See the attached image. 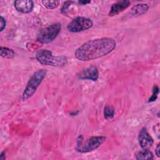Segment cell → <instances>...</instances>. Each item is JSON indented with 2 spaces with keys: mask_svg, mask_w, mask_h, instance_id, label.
Here are the masks:
<instances>
[{
  "mask_svg": "<svg viewBox=\"0 0 160 160\" xmlns=\"http://www.w3.org/2000/svg\"><path fill=\"white\" fill-rule=\"evenodd\" d=\"M36 59L41 64L54 67H62L67 64L68 59L65 56H54L47 49H41L36 52Z\"/></svg>",
  "mask_w": 160,
  "mask_h": 160,
  "instance_id": "obj_2",
  "label": "cell"
},
{
  "mask_svg": "<svg viewBox=\"0 0 160 160\" xmlns=\"http://www.w3.org/2000/svg\"><path fill=\"white\" fill-rule=\"evenodd\" d=\"M43 6L49 9H53L58 8L59 5V1H42Z\"/></svg>",
  "mask_w": 160,
  "mask_h": 160,
  "instance_id": "obj_15",
  "label": "cell"
},
{
  "mask_svg": "<svg viewBox=\"0 0 160 160\" xmlns=\"http://www.w3.org/2000/svg\"><path fill=\"white\" fill-rule=\"evenodd\" d=\"M116 46V41L112 38L94 39L78 48L75 50L74 56L81 61H88L106 56L115 49Z\"/></svg>",
  "mask_w": 160,
  "mask_h": 160,
  "instance_id": "obj_1",
  "label": "cell"
},
{
  "mask_svg": "<svg viewBox=\"0 0 160 160\" xmlns=\"http://www.w3.org/2000/svg\"><path fill=\"white\" fill-rule=\"evenodd\" d=\"M78 113H79V111H76V112H75V111L71 112L70 113V114H71V116H76V115H77Z\"/></svg>",
  "mask_w": 160,
  "mask_h": 160,
  "instance_id": "obj_22",
  "label": "cell"
},
{
  "mask_svg": "<svg viewBox=\"0 0 160 160\" xmlns=\"http://www.w3.org/2000/svg\"><path fill=\"white\" fill-rule=\"evenodd\" d=\"M106 140V137L104 136H91L84 141L77 144L75 150L81 153L89 152L98 149Z\"/></svg>",
  "mask_w": 160,
  "mask_h": 160,
  "instance_id": "obj_5",
  "label": "cell"
},
{
  "mask_svg": "<svg viewBox=\"0 0 160 160\" xmlns=\"http://www.w3.org/2000/svg\"><path fill=\"white\" fill-rule=\"evenodd\" d=\"M158 93H159V88L157 85H154L152 88V94L148 99V102H152L155 101L158 98Z\"/></svg>",
  "mask_w": 160,
  "mask_h": 160,
  "instance_id": "obj_16",
  "label": "cell"
},
{
  "mask_svg": "<svg viewBox=\"0 0 160 160\" xmlns=\"http://www.w3.org/2000/svg\"><path fill=\"white\" fill-rule=\"evenodd\" d=\"M160 147H159V144H158L156 149H155V153H156V155L158 156V157H159L160 156Z\"/></svg>",
  "mask_w": 160,
  "mask_h": 160,
  "instance_id": "obj_19",
  "label": "cell"
},
{
  "mask_svg": "<svg viewBox=\"0 0 160 160\" xmlns=\"http://www.w3.org/2000/svg\"><path fill=\"white\" fill-rule=\"evenodd\" d=\"M78 77L79 79L82 80L89 79L96 81L99 78L98 69L96 66L92 65L81 71L78 74Z\"/></svg>",
  "mask_w": 160,
  "mask_h": 160,
  "instance_id": "obj_7",
  "label": "cell"
},
{
  "mask_svg": "<svg viewBox=\"0 0 160 160\" xmlns=\"http://www.w3.org/2000/svg\"><path fill=\"white\" fill-rule=\"evenodd\" d=\"M93 26V22L88 18L78 16L73 19L68 25L67 29L71 32H80L89 28Z\"/></svg>",
  "mask_w": 160,
  "mask_h": 160,
  "instance_id": "obj_6",
  "label": "cell"
},
{
  "mask_svg": "<svg viewBox=\"0 0 160 160\" xmlns=\"http://www.w3.org/2000/svg\"><path fill=\"white\" fill-rule=\"evenodd\" d=\"M14 6L18 12L27 14L32 11L34 2L31 0H18L14 1Z\"/></svg>",
  "mask_w": 160,
  "mask_h": 160,
  "instance_id": "obj_9",
  "label": "cell"
},
{
  "mask_svg": "<svg viewBox=\"0 0 160 160\" xmlns=\"http://www.w3.org/2000/svg\"><path fill=\"white\" fill-rule=\"evenodd\" d=\"M74 2V1H66L64 4H63V5H62V8H61V12L62 13H63V14H65L66 12H67V11H68V8L70 7V6L72 4H73Z\"/></svg>",
  "mask_w": 160,
  "mask_h": 160,
  "instance_id": "obj_17",
  "label": "cell"
},
{
  "mask_svg": "<svg viewBox=\"0 0 160 160\" xmlns=\"http://www.w3.org/2000/svg\"><path fill=\"white\" fill-rule=\"evenodd\" d=\"M138 141L140 146L142 149H149L152 146L154 142L152 138L150 136L145 127L140 130L138 136Z\"/></svg>",
  "mask_w": 160,
  "mask_h": 160,
  "instance_id": "obj_8",
  "label": "cell"
},
{
  "mask_svg": "<svg viewBox=\"0 0 160 160\" xmlns=\"http://www.w3.org/2000/svg\"><path fill=\"white\" fill-rule=\"evenodd\" d=\"M0 55L1 57L7 59H12L15 56L14 51L10 48L1 46L0 47Z\"/></svg>",
  "mask_w": 160,
  "mask_h": 160,
  "instance_id": "obj_13",
  "label": "cell"
},
{
  "mask_svg": "<svg viewBox=\"0 0 160 160\" xmlns=\"http://www.w3.org/2000/svg\"><path fill=\"white\" fill-rule=\"evenodd\" d=\"M6 153L4 151H2L1 153V155H0V159L1 160H4L6 159Z\"/></svg>",
  "mask_w": 160,
  "mask_h": 160,
  "instance_id": "obj_21",
  "label": "cell"
},
{
  "mask_svg": "<svg viewBox=\"0 0 160 160\" xmlns=\"http://www.w3.org/2000/svg\"><path fill=\"white\" fill-rule=\"evenodd\" d=\"M61 30V24L54 23L42 29L37 36V41L41 44H49L52 42Z\"/></svg>",
  "mask_w": 160,
  "mask_h": 160,
  "instance_id": "obj_4",
  "label": "cell"
},
{
  "mask_svg": "<svg viewBox=\"0 0 160 160\" xmlns=\"http://www.w3.org/2000/svg\"><path fill=\"white\" fill-rule=\"evenodd\" d=\"M131 2L129 1L122 0L118 1L112 4L109 12L108 13L109 16H114L118 15L120 12L126 9L130 6Z\"/></svg>",
  "mask_w": 160,
  "mask_h": 160,
  "instance_id": "obj_10",
  "label": "cell"
},
{
  "mask_svg": "<svg viewBox=\"0 0 160 160\" xmlns=\"http://www.w3.org/2000/svg\"><path fill=\"white\" fill-rule=\"evenodd\" d=\"M6 21L4 19V18L3 16H1V28H0V31L2 32L4 28H6Z\"/></svg>",
  "mask_w": 160,
  "mask_h": 160,
  "instance_id": "obj_18",
  "label": "cell"
},
{
  "mask_svg": "<svg viewBox=\"0 0 160 160\" xmlns=\"http://www.w3.org/2000/svg\"><path fill=\"white\" fill-rule=\"evenodd\" d=\"M47 71L44 69H40L37 70L32 75L29 79L26 86L22 92L21 99L25 101L31 98L36 91L38 88L40 86L42 81L46 77Z\"/></svg>",
  "mask_w": 160,
  "mask_h": 160,
  "instance_id": "obj_3",
  "label": "cell"
},
{
  "mask_svg": "<svg viewBox=\"0 0 160 160\" xmlns=\"http://www.w3.org/2000/svg\"><path fill=\"white\" fill-rule=\"evenodd\" d=\"M149 6L148 4H138L131 9L129 14L132 16H139L144 14L149 9Z\"/></svg>",
  "mask_w": 160,
  "mask_h": 160,
  "instance_id": "obj_11",
  "label": "cell"
},
{
  "mask_svg": "<svg viewBox=\"0 0 160 160\" xmlns=\"http://www.w3.org/2000/svg\"><path fill=\"white\" fill-rule=\"evenodd\" d=\"M114 108L110 105H107L104 108V116L106 119H112L114 116Z\"/></svg>",
  "mask_w": 160,
  "mask_h": 160,
  "instance_id": "obj_14",
  "label": "cell"
},
{
  "mask_svg": "<svg viewBox=\"0 0 160 160\" xmlns=\"http://www.w3.org/2000/svg\"><path fill=\"white\" fill-rule=\"evenodd\" d=\"M78 3L81 5H86L87 4L91 3V1H79Z\"/></svg>",
  "mask_w": 160,
  "mask_h": 160,
  "instance_id": "obj_20",
  "label": "cell"
},
{
  "mask_svg": "<svg viewBox=\"0 0 160 160\" xmlns=\"http://www.w3.org/2000/svg\"><path fill=\"white\" fill-rule=\"evenodd\" d=\"M136 158L138 160H151L154 159V155L151 151L148 150V149H142V150L137 153Z\"/></svg>",
  "mask_w": 160,
  "mask_h": 160,
  "instance_id": "obj_12",
  "label": "cell"
}]
</instances>
